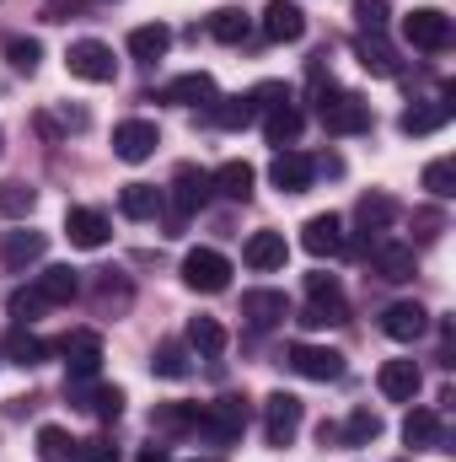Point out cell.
<instances>
[{
	"label": "cell",
	"mask_w": 456,
	"mask_h": 462,
	"mask_svg": "<svg viewBox=\"0 0 456 462\" xmlns=\"http://www.w3.org/2000/svg\"><path fill=\"white\" fill-rule=\"evenodd\" d=\"M317 118H323L328 134H365L370 129V103L360 92L328 87V92H317Z\"/></svg>",
	"instance_id": "6da1fadb"
},
{
	"label": "cell",
	"mask_w": 456,
	"mask_h": 462,
	"mask_svg": "<svg viewBox=\"0 0 456 462\" xmlns=\"http://www.w3.org/2000/svg\"><path fill=\"white\" fill-rule=\"evenodd\" d=\"M247 420H252V403L242 398V393H226V398H215V403H205V414H199V436L205 441H242V430H247Z\"/></svg>",
	"instance_id": "7a4b0ae2"
},
{
	"label": "cell",
	"mask_w": 456,
	"mask_h": 462,
	"mask_svg": "<svg viewBox=\"0 0 456 462\" xmlns=\"http://www.w3.org/2000/svg\"><path fill=\"white\" fill-rule=\"evenodd\" d=\"M306 425V403L296 393H269L263 398V441L269 447H290Z\"/></svg>",
	"instance_id": "3957f363"
},
{
	"label": "cell",
	"mask_w": 456,
	"mask_h": 462,
	"mask_svg": "<svg viewBox=\"0 0 456 462\" xmlns=\"http://www.w3.org/2000/svg\"><path fill=\"white\" fill-rule=\"evenodd\" d=\"M65 65H70V76L76 81H92V87H108L118 76V60L108 43H97V38H76L70 49H65Z\"/></svg>",
	"instance_id": "277c9868"
},
{
	"label": "cell",
	"mask_w": 456,
	"mask_h": 462,
	"mask_svg": "<svg viewBox=\"0 0 456 462\" xmlns=\"http://www.w3.org/2000/svg\"><path fill=\"white\" fill-rule=\"evenodd\" d=\"M183 285L199 291V296H221L231 285V258L215 253V247H194V253L183 258Z\"/></svg>",
	"instance_id": "5b68a950"
},
{
	"label": "cell",
	"mask_w": 456,
	"mask_h": 462,
	"mask_svg": "<svg viewBox=\"0 0 456 462\" xmlns=\"http://www.w3.org/2000/svg\"><path fill=\"white\" fill-rule=\"evenodd\" d=\"M403 38L424 54H441V49H451V16L441 5H419L403 16Z\"/></svg>",
	"instance_id": "8992f818"
},
{
	"label": "cell",
	"mask_w": 456,
	"mask_h": 462,
	"mask_svg": "<svg viewBox=\"0 0 456 462\" xmlns=\"http://www.w3.org/2000/svg\"><path fill=\"white\" fill-rule=\"evenodd\" d=\"M156 145H161V129H156L150 118H123V124L114 129V156H118V162H129V167L150 162V156H156Z\"/></svg>",
	"instance_id": "52a82bcc"
},
{
	"label": "cell",
	"mask_w": 456,
	"mask_h": 462,
	"mask_svg": "<svg viewBox=\"0 0 456 462\" xmlns=\"http://www.w3.org/2000/svg\"><path fill=\"white\" fill-rule=\"evenodd\" d=\"M285 365L306 382H339L343 376V355L339 349H323V345H290L285 349Z\"/></svg>",
	"instance_id": "ba28073f"
},
{
	"label": "cell",
	"mask_w": 456,
	"mask_h": 462,
	"mask_svg": "<svg viewBox=\"0 0 456 462\" xmlns=\"http://www.w3.org/2000/svg\"><path fill=\"white\" fill-rule=\"evenodd\" d=\"M59 355H65V376H97L103 371V334L76 328V334L59 339Z\"/></svg>",
	"instance_id": "9c48e42d"
},
{
	"label": "cell",
	"mask_w": 456,
	"mask_h": 462,
	"mask_svg": "<svg viewBox=\"0 0 456 462\" xmlns=\"http://www.w3.org/2000/svg\"><path fill=\"white\" fill-rule=\"evenodd\" d=\"M306 307L317 312V323H349V301H343L339 274H306Z\"/></svg>",
	"instance_id": "30bf717a"
},
{
	"label": "cell",
	"mask_w": 456,
	"mask_h": 462,
	"mask_svg": "<svg viewBox=\"0 0 456 462\" xmlns=\"http://www.w3.org/2000/svg\"><path fill=\"white\" fill-rule=\"evenodd\" d=\"M43 253H49V236L32 231V226L5 231V236H0V263H5L11 274H27L32 263H43Z\"/></svg>",
	"instance_id": "8fae6325"
},
{
	"label": "cell",
	"mask_w": 456,
	"mask_h": 462,
	"mask_svg": "<svg viewBox=\"0 0 456 462\" xmlns=\"http://www.w3.org/2000/svg\"><path fill=\"white\" fill-rule=\"evenodd\" d=\"M370 263H376V274L392 280V285H403V280L419 274L414 247H408V242H392V236H376V242H370Z\"/></svg>",
	"instance_id": "7c38bea8"
},
{
	"label": "cell",
	"mask_w": 456,
	"mask_h": 462,
	"mask_svg": "<svg viewBox=\"0 0 456 462\" xmlns=\"http://www.w3.org/2000/svg\"><path fill=\"white\" fill-rule=\"evenodd\" d=\"M65 236H70V247H87V253H97V247H108V216L103 210H87V205H70L65 210Z\"/></svg>",
	"instance_id": "4fadbf2b"
},
{
	"label": "cell",
	"mask_w": 456,
	"mask_h": 462,
	"mask_svg": "<svg viewBox=\"0 0 456 462\" xmlns=\"http://www.w3.org/2000/svg\"><path fill=\"white\" fill-rule=\"evenodd\" d=\"M312 178H317V162L301 156V151H279V156L269 162V183H274L279 194H306Z\"/></svg>",
	"instance_id": "5bb4252c"
},
{
	"label": "cell",
	"mask_w": 456,
	"mask_h": 462,
	"mask_svg": "<svg viewBox=\"0 0 456 462\" xmlns=\"http://www.w3.org/2000/svg\"><path fill=\"white\" fill-rule=\"evenodd\" d=\"M210 194H215V189H210V172H205V167L183 162V167L172 172V210H178V221H183V216H194Z\"/></svg>",
	"instance_id": "9a60e30c"
},
{
	"label": "cell",
	"mask_w": 456,
	"mask_h": 462,
	"mask_svg": "<svg viewBox=\"0 0 456 462\" xmlns=\"http://www.w3.org/2000/svg\"><path fill=\"white\" fill-rule=\"evenodd\" d=\"M424 328H430V312H424L419 301H392V307L381 312V334H387V339H397V345L424 339Z\"/></svg>",
	"instance_id": "2e32d148"
},
{
	"label": "cell",
	"mask_w": 456,
	"mask_h": 462,
	"mask_svg": "<svg viewBox=\"0 0 456 462\" xmlns=\"http://www.w3.org/2000/svg\"><path fill=\"white\" fill-rule=\"evenodd\" d=\"M376 387H381V398H392V403H414V398H419V387H424V376H419V365H414V360H381Z\"/></svg>",
	"instance_id": "e0dca14e"
},
{
	"label": "cell",
	"mask_w": 456,
	"mask_h": 462,
	"mask_svg": "<svg viewBox=\"0 0 456 462\" xmlns=\"http://www.w3.org/2000/svg\"><path fill=\"white\" fill-rule=\"evenodd\" d=\"M263 32H269L274 43H301V38H306V11H301L296 0H269V5H263Z\"/></svg>",
	"instance_id": "ac0fdd59"
},
{
	"label": "cell",
	"mask_w": 456,
	"mask_h": 462,
	"mask_svg": "<svg viewBox=\"0 0 456 462\" xmlns=\"http://www.w3.org/2000/svg\"><path fill=\"white\" fill-rule=\"evenodd\" d=\"M242 258H247V269H258V274L285 269V258H290L285 231H252V236H247V247H242Z\"/></svg>",
	"instance_id": "d6986e66"
},
{
	"label": "cell",
	"mask_w": 456,
	"mask_h": 462,
	"mask_svg": "<svg viewBox=\"0 0 456 462\" xmlns=\"http://www.w3.org/2000/svg\"><path fill=\"white\" fill-rule=\"evenodd\" d=\"M451 97H456L451 87H441V97H430V103H414L408 114L397 118V129H403V134H435V129L451 118Z\"/></svg>",
	"instance_id": "ffe728a7"
},
{
	"label": "cell",
	"mask_w": 456,
	"mask_h": 462,
	"mask_svg": "<svg viewBox=\"0 0 456 462\" xmlns=\"http://www.w3.org/2000/svg\"><path fill=\"white\" fill-rule=\"evenodd\" d=\"M32 291L43 296V307H70V301L81 296V280H76L70 263H49V269L32 280Z\"/></svg>",
	"instance_id": "44dd1931"
},
{
	"label": "cell",
	"mask_w": 456,
	"mask_h": 462,
	"mask_svg": "<svg viewBox=\"0 0 456 462\" xmlns=\"http://www.w3.org/2000/svg\"><path fill=\"white\" fill-rule=\"evenodd\" d=\"M242 318L252 328H274L290 318V301H285V291H242Z\"/></svg>",
	"instance_id": "7402d4cb"
},
{
	"label": "cell",
	"mask_w": 456,
	"mask_h": 462,
	"mask_svg": "<svg viewBox=\"0 0 456 462\" xmlns=\"http://www.w3.org/2000/svg\"><path fill=\"white\" fill-rule=\"evenodd\" d=\"M403 441H408L414 452H446L441 414H435V409H408V420H403Z\"/></svg>",
	"instance_id": "603a6c76"
},
{
	"label": "cell",
	"mask_w": 456,
	"mask_h": 462,
	"mask_svg": "<svg viewBox=\"0 0 456 462\" xmlns=\"http://www.w3.org/2000/svg\"><path fill=\"white\" fill-rule=\"evenodd\" d=\"M301 247H306L312 258H333V253H343V221L339 216H312V221L301 226Z\"/></svg>",
	"instance_id": "cb8c5ba5"
},
{
	"label": "cell",
	"mask_w": 456,
	"mask_h": 462,
	"mask_svg": "<svg viewBox=\"0 0 456 462\" xmlns=\"http://www.w3.org/2000/svg\"><path fill=\"white\" fill-rule=\"evenodd\" d=\"M354 60H360V70H370V76H397V49H392L381 32H360V38H354Z\"/></svg>",
	"instance_id": "d4e9b609"
},
{
	"label": "cell",
	"mask_w": 456,
	"mask_h": 462,
	"mask_svg": "<svg viewBox=\"0 0 456 462\" xmlns=\"http://www.w3.org/2000/svg\"><path fill=\"white\" fill-rule=\"evenodd\" d=\"M167 103H178V108H210V103H215V76H210V70L178 76V81L167 87Z\"/></svg>",
	"instance_id": "484cf974"
},
{
	"label": "cell",
	"mask_w": 456,
	"mask_h": 462,
	"mask_svg": "<svg viewBox=\"0 0 456 462\" xmlns=\"http://www.w3.org/2000/svg\"><path fill=\"white\" fill-rule=\"evenodd\" d=\"M252 183H258V172H252L247 162H226V167L210 172V189H215L221 199H231V205H247V199H252Z\"/></svg>",
	"instance_id": "4316f807"
},
{
	"label": "cell",
	"mask_w": 456,
	"mask_h": 462,
	"mask_svg": "<svg viewBox=\"0 0 456 462\" xmlns=\"http://www.w3.org/2000/svg\"><path fill=\"white\" fill-rule=\"evenodd\" d=\"M161 205H167V194H161L156 183H123V189H118V210H123L129 221H150Z\"/></svg>",
	"instance_id": "83f0119b"
},
{
	"label": "cell",
	"mask_w": 456,
	"mask_h": 462,
	"mask_svg": "<svg viewBox=\"0 0 456 462\" xmlns=\"http://www.w3.org/2000/svg\"><path fill=\"white\" fill-rule=\"evenodd\" d=\"M199 414H205V403H156L150 409V430L183 436V430H199Z\"/></svg>",
	"instance_id": "f1b7e54d"
},
{
	"label": "cell",
	"mask_w": 456,
	"mask_h": 462,
	"mask_svg": "<svg viewBox=\"0 0 456 462\" xmlns=\"http://www.w3.org/2000/svg\"><path fill=\"white\" fill-rule=\"evenodd\" d=\"M167 49H172V27H167V22H145V27L129 32V54L145 60V65H156Z\"/></svg>",
	"instance_id": "f546056e"
},
{
	"label": "cell",
	"mask_w": 456,
	"mask_h": 462,
	"mask_svg": "<svg viewBox=\"0 0 456 462\" xmlns=\"http://www.w3.org/2000/svg\"><path fill=\"white\" fill-rule=\"evenodd\" d=\"M92 301H97V312H123V307L134 301V285H129L118 269H103L97 285H92Z\"/></svg>",
	"instance_id": "4dcf8cb0"
},
{
	"label": "cell",
	"mask_w": 456,
	"mask_h": 462,
	"mask_svg": "<svg viewBox=\"0 0 456 462\" xmlns=\"http://www.w3.org/2000/svg\"><path fill=\"white\" fill-rule=\"evenodd\" d=\"M397 216H403V210H397L392 194H360V205H354V221L365 231H387Z\"/></svg>",
	"instance_id": "1f68e13d"
},
{
	"label": "cell",
	"mask_w": 456,
	"mask_h": 462,
	"mask_svg": "<svg viewBox=\"0 0 456 462\" xmlns=\"http://www.w3.org/2000/svg\"><path fill=\"white\" fill-rule=\"evenodd\" d=\"M301 124H306L301 108H296V103H285V108L263 114V134H269V145H279V151H285V145H296V140H301Z\"/></svg>",
	"instance_id": "d6a6232c"
},
{
	"label": "cell",
	"mask_w": 456,
	"mask_h": 462,
	"mask_svg": "<svg viewBox=\"0 0 456 462\" xmlns=\"http://www.w3.org/2000/svg\"><path fill=\"white\" fill-rule=\"evenodd\" d=\"M247 32H252V16H247L242 5H221V11L210 16V38H215V43H247Z\"/></svg>",
	"instance_id": "836d02e7"
},
{
	"label": "cell",
	"mask_w": 456,
	"mask_h": 462,
	"mask_svg": "<svg viewBox=\"0 0 456 462\" xmlns=\"http://www.w3.org/2000/svg\"><path fill=\"white\" fill-rule=\"evenodd\" d=\"M5 360H11V365H22V371H32V365H43V360H49V345H43L38 334L16 328V334L5 339Z\"/></svg>",
	"instance_id": "e575fe53"
},
{
	"label": "cell",
	"mask_w": 456,
	"mask_h": 462,
	"mask_svg": "<svg viewBox=\"0 0 456 462\" xmlns=\"http://www.w3.org/2000/svg\"><path fill=\"white\" fill-rule=\"evenodd\" d=\"M32 205H38V189H27L22 178L0 183V216H5V221H27V216H32Z\"/></svg>",
	"instance_id": "d590c367"
},
{
	"label": "cell",
	"mask_w": 456,
	"mask_h": 462,
	"mask_svg": "<svg viewBox=\"0 0 456 462\" xmlns=\"http://www.w3.org/2000/svg\"><path fill=\"white\" fill-rule=\"evenodd\" d=\"M188 349L205 355V360L221 355V349H226V328H221V318H194V323H188Z\"/></svg>",
	"instance_id": "8d00e7d4"
},
{
	"label": "cell",
	"mask_w": 456,
	"mask_h": 462,
	"mask_svg": "<svg viewBox=\"0 0 456 462\" xmlns=\"http://www.w3.org/2000/svg\"><path fill=\"white\" fill-rule=\"evenodd\" d=\"M349 447H370V441H381V414L376 409H354L349 420H343V430H339Z\"/></svg>",
	"instance_id": "74e56055"
},
{
	"label": "cell",
	"mask_w": 456,
	"mask_h": 462,
	"mask_svg": "<svg viewBox=\"0 0 456 462\" xmlns=\"http://www.w3.org/2000/svg\"><path fill=\"white\" fill-rule=\"evenodd\" d=\"M76 447L81 441H70V430H59V425H43L38 430V457L43 462H76Z\"/></svg>",
	"instance_id": "f35d334b"
},
{
	"label": "cell",
	"mask_w": 456,
	"mask_h": 462,
	"mask_svg": "<svg viewBox=\"0 0 456 462\" xmlns=\"http://www.w3.org/2000/svg\"><path fill=\"white\" fill-rule=\"evenodd\" d=\"M205 118L215 124V129H242V124H252V108H247V97H215Z\"/></svg>",
	"instance_id": "ab89813d"
},
{
	"label": "cell",
	"mask_w": 456,
	"mask_h": 462,
	"mask_svg": "<svg viewBox=\"0 0 456 462\" xmlns=\"http://www.w3.org/2000/svg\"><path fill=\"white\" fill-rule=\"evenodd\" d=\"M150 371L167 376V382H183V376H188V349L183 345H161L156 355H150Z\"/></svg>",
	"instance_id": "60d3db41"
},
{
	"label": "cell",
	"mask_w": 456,
	"mask_h": 462,
	"mask_svg": "<svg viewBox=\"0 0 456 462\" xmlns=\"http://www.w3.org/2000/svg\"><path fill=\"white\" fill-rule=\"evenodd\" d=\"M5 60H11L16 76H32L38 60H43V43H38V38H11V43H5Z\"/></svg>",
	"instance_id": "b9f144b4"
},
{
	"label": "cell",
	"mask_w": 456,
	"mask_h": 462,
	"mask_svg": "<svg viewBox=\"0 0 456 462\" xmlns=\"http://www.w3.org/2000/svg\"><path fill=\"white\" fill-rule=\"evenodd\" d=\"M290 103V87L285 81H258L252 92H247V108L252 114H274V108H285Z\"/></svg>",
	"instance_id": "7bdbcfd3"
},
{
	"label": "cell",
	"mask_w": 456,
	"mask_h": 462,
	"mask_svg": "<svg viewBox=\"0 0 456 462\" xmlns=\"http://www.w3.org/2000/svg\"><path fill=\"white\" fill-rule=\"evenodd\" d=\"M424 189H430L435 199H451V194H456V162H451V156H441V162H430V167H424Z\"/></svg>",
	"instance_id": "ee69618b"
},
{
	"label": "cell",
	"mask_w": 456,
	"mask_h": 462,
	"mask_svg": "<svg viewBox=\"0 0 456 462\" xmlns=\"http://www.w3.org/2000/svg\"><path fill=\"white\" fill-rule=\"evenodd\" d=\"M5 307H11V318H16V328H27V323L43 312V296H38L32 285H22V291H11V301H5Z\"/></svg>",
	"instance_id": "f6af8a7d"
},
{
	"label": "cell",
	"mask_w": 456,
	"mask_h": 462,
	"mask_svg": "<svg viewBox=\"0 0 456 462\" xmlns=\"http://www.w3.org/2000/svg\"><path fill=\"white\" fill-rule=\"evenodd\" d=\"M354 16H360L365 32H381L387 16H392V0H354Z\"/></svg>",
	"instance_id": "bcb514c9"
},
{
	"label": "cell",
	"mask_w": 456,
	"mask_h": 462,
	"mask_svg": "<svg viewBox=\"0 0 456 462\" xmlns=\"http://www.w3.org/2000/svg\"><path fill=\"white\" fill-rule=\"evenodd\" d=\"M123 403H129V398H123V387H97L92 414H97V420H118V414H123Z\"/></svg>",
	"instance_id": "7dc6e473"
},
{
	"label": "cell",
	"mask_w": 456,
	"mask_h": 462,
	"mask_svg": "<svg viewBox=\"0 0 456 462\" xmlns=\"http://www.w3.org/2000/svg\"><path fill=\"white\" fill-rule=\"evenodd\" d=\"M76 457H81V462H118V447L108 441V436H92V441H81V447H76Z\"/></svg>",
	"instance_id": "c3c4849f"
},
{
	"label": "cell",
	"mask_w": 456,
	"mask_h": 462,
	"mask_svg": "<svg viewBox=\"0 0 456 462\" xmlns=\"http://www.w3.org/2000/svg\"><path fill=\"white\" fill-rule=\"evenodd\" d=\"M441 231H446L441 210H414V236H419V242H435Z\"/></svg>",
	"instance_id": "681fc988"
},
{
	"label": "cell",
	"mask_w": 456,
	"mask_h": 462,
	"mask_svg": "<svg viewBox=\"0 0 456 462\" xmlns=\"http://www.w3.org/2000/svg\"><path fill=\"white\" fill-rule=\"evenodd\" d=\"M59 124H65V129H87L92 114H87V108H59Z\"/></svg>",
	"instance_id": "f907efd6"
},
{
	"label": "cell",
	"mask_w": 456,
	"mask_h": 462,
	"mask_svg": "<svg viewBox=\"0 0 456 462\" xmlns=\"http://www.w3.org/2000/svg\"><path fill=\"white\" fill-rule=\"evenodd\" d=\"M140 462H172V457H167V447H145V452H140Z\"/></svg>",
	"instance_id": "816d5d0a"
},
{
	"label": "cell",
	"mask_w": 456,
	"mask_h": 462,
	"mask_svg": "<svg viewBox=\"0 0 456 462\" xmlns=\"http://www.w3.org/2000/svg\"><path fill=\"white\" fill-rule=\"evenodd\" d=\"M0 151H5V129H0Z\"/></svg>",
	"instance_id": "f5cc1de1"
}]
</instances>
